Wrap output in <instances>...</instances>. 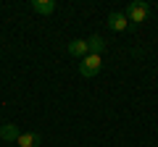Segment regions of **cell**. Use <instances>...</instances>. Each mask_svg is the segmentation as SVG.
<instances>
[{
    "label": "cell",
    "mask_w": 158,
    "mask_h": 147,
    "mask_svg": "<svg viewBox=\"0 0 158 147\" xmlns=\"http://www.w3.org/2000/svg\"><path fill=\"white\" fill-rule=\"evenodd\" d=\"M124 13H127V18H129V24H142V21H148V16H150V6L142 3V0H135V3L127 6Z\"/></svg>",
    "instance_id": "cell-1"
},
{
    "label": "cell",
    "mask_w": 158,
    "mask_h": 147,
    "mask_svg": "<svg viewBox=\"0 0 158 147\" xmlns=\"http://www.w3.org/2000/svg\"><path fill=\"white\" fill-rule=\"evenodd\" d=\"M100 68H103L100 55H87V58H82V61H79V74H82V76H87V79H92L95 74H100Z\"/></svg>",
    "instance_id": "cell-2"
},
{
    "label": "cell",
    "mask_w": 158,
    "mask_h": 147,
    "mask_svg": "<svg viewBox=\"0 0 158 147\" xmlns=\"http://www.w3.org/2000/svg\"><path fill=\"white\" fill-rule=\"evenodd\" d=\"M108 29L111 32H127L129 29V18H127V13H121V11H113V13H108Z\"/></svg>",
    "instance_id": "cell-3"
},
{
    "label": "cell",
    "mask_w": 158,
    "mask_h": 147,
    "mask_svg": "<svg viewBox=\"0 0 158 147\" xmlns=\"http://www.w3.org/2000/svg\"><path fill=\"white\" fill-rule=\"evenodd\" d=\"M29 8H32L34 13H42V16H50V13H56V0H32L29 3Z\"/></svg>",
    "instance_id": "cell-4"
},
{
    "label": "cell",
    "mask_w": 158,
    "mask_h": 147,
    "mask_svg": "<svg viewBox=\"0 0 158 147\" xmlns=\"http://www.w3.org/2000/svg\"><path fill=\"white\" fill-rule=\"evenodd\" d=\"M69 55H74V58H87L90 55V50H87V40H71L69 42Z\"/></svg>",
    "instance_id": "cell-5"
},
{
    "label": "cell",
    "mask_w": 158,
    "mask_h": 147,
    "mask_svg": "<svg viewBox=\"0 0 158 147\" xmlns=\"http://www.w3.org/2000/svg\"><path fill=\"white\" fill-rule=\"evenodd\" d=\"M40 134L37 131H21V134H19V139H16V145L19 147H40Z\"/></svg>",
    "instance_id": "cell-6"
},
{
    "label": "cell",
    "mask_w": 158,
    "mask_h": 147,
    "mask_svg": "<svg viewBox=\"0 0 158 147\" xmlns=\"http://www.w3.org/2000/svg\"><path fill=\"white\" fill-rule=\"evenodd\" d=\"M87 50H90V55H100L106 50V40H103L100 34H92L90 40H87Z\"/></svg>",
    "instance_id": "cell-7"
},
{
    "label": "cell",
    "mask_w": 158,
    "mask_h": 147,
    "mask_svg": "<svg viewBox=\"0 0 158 147\" xmlns=\"http://www.w3.org/2000/svg\"><path fill=\"white\" fill-rule=\"evenodd\" d=\"M19 134H21V131H19V129H16V124H11V121L0 126V137H3L6 142H16V139H19Z\"/></svg>",
    "instance_id": "cell-8"
}]
</instances>
